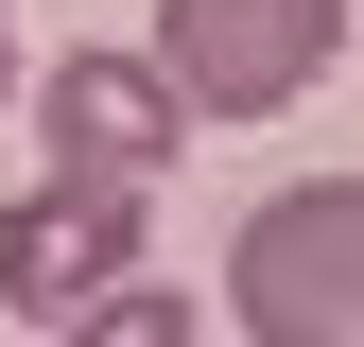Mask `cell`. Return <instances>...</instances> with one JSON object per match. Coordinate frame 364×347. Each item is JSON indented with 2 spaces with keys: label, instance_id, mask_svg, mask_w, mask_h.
Masks as SVG:
<instances>
[{
  "label": "cell",
  "instance_id": "1",
  "mask_svg": "<svg viewBox=\"0 0 364 347\" xmlns=\"http://www.w3.org/2000/svg\"><path fill=\"white\" fill-rule=\"evenodd\" d=\"M225 330L243 347H364V174H295L225 243Z\"/></svg>",
  "mask_w": 364,
  "mask_h": 347
},
{
  "label": "cell",
  "instance_id": "2",
  "mask_svg": "<svg viewBox=\"0 0 364 347\" xmlns=\"http://www.w3.org/2000/svg\"><path fill=\"white\" fill-rule=\"evenodd\" d=\"M347 53V0H156V70L191 122H278Z\"/></svg>",
  "mask_w": 364,
  "mask_h": 347
},
{
  "label": "cell",
  "instance_id": "3",
  "mask_svg": "<svg viewBox=\"0 0 364 347\" xmlns=\"http://www.w3.org/2000/svg\"><path fill=\"white\" fill-rule=\"evenodd\" d=\"M35 139H53V174H87V191H156L173 139H191V105H173L156 53H53L35 70Z\"/></svg>",
  "mask_w": 364,
  "mask_h": 347
},
{
  "label": "cell",
  "instance_id": "4",
  "mask_svg": "<svg viewBox=\"0 0 364 347\" xmlns=\"http://www.w3.org/2000/svg\"><path fill=\"white\" fill-rule=\"evenodd\" d=\"M122 278H139V191L53 174V191H18V208H0V313L70 330L87 295H122Z\"/></svg>",
  "mask_w": 364,
  "mask_h": 347
},
{
  "label": "cell",
  "instance_id": "5",
  "mask_svg": "<svg viewBox=\"0 0 364 347\" xmlns=\"http://www.w3.org/2000/svg\"><path fill=\"white\" fill-rule=\"evenodd\" d=\"M70 347H208V313H191V295H156V278H122V295H87V313H70Z\"/></svg>",
  "mask_w": 364,
  "mask_h": 347
},
{
  "label": "cell",
  "instance_id": "6",
  "mask_svg": "<svg viewBox=\"0 0 364 347\" xmlns=\"http://www.w3.org/2000/svg\"><path fill=\"white\" fill-rule=\"evenodd\" d=\"M0 87H18V18H0Z\"/></svg>",
  "mask_w": 364,
  "mask_h": 347
},
{
  "label": "cell",
  "instance_id": "7",
  "mask_svg": "<svg viewBox=\"0 0 364 347\" xmlns=\"http://www.w3.org/2000/svg\"><path fill=\"white\" fill-rule=\"evenodd\" d=\"M0 347H18V330H0Z\"/></svg>",
  "mask_w": 364,
  "mask_h": 347
}]
</instances>
